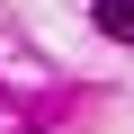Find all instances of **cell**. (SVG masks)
<instances>
[{"label":"cell","instance_id":"1","mask_svg":"<svg viewBox=\"0 0 134 134\" xmlns=\"http://www.w3.org/2000/svg\"><path fill=\"white\" fill-rule=\"evenodd\" d=\"M98 9V36L107 45H134V0H90Z\"/></svg>","mask_w":134,"mask_h":134}]
</instances>
